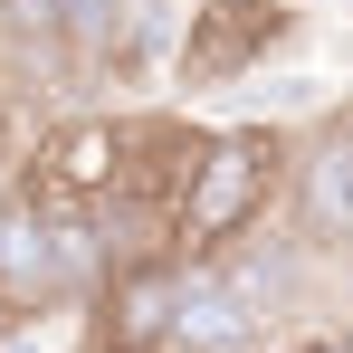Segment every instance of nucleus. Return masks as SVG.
Returning a JSON list of instances; mask_svg holds the SVG:
<instances>
[{"mask_svg":"<svg viewBox=\"0 0 353 353\" xmlns=\"http://www.w3.org/2000/svg\"><path fill=\"white\" fill-rule=\"evenodd\" d=\"M0 296L29 315V305H48V296H67V258H58V220L48 210H10L0 220Z\"/></svg>","mask_w":353,"mask_h":353,"instance_id":"0eeeda50","label":"nucleus"},{"mask_svg":"<svg viewBox=\"0 0 353 353\" xmlns=\"http://www.w3.org/2000/svg\"><path fill=\"white\" fill-rule=\"evenodd\" d=\"M181 268H191V287H181L172 353H258L268 315H258V305H239V296L220 287V268H210V258H181Z\"/></svg>","mask_w":353,"mask_h":353,"instance_id":"423d86ee","label":"nucleus"},{"mask_svg":"<svg viewBox=\"0 0 353 353\" xmlns=\"http://www.w3.org/2000/svg\"><path fill=\"white\" fill-rule=\"evenodd\" d=\"M134 172V115H77L39 143V172L19 181L29 210H105Z\"/></svg>","mask_w":353,"mask_h":353,"instance_id":"20e7f679","label":"nucleus"},{"mask_svg":"<svg viewBox=\"0 0 353 353\" xmlns=\"http://www.w3.org/2000/svg\"><path fill=\"white\" fill-rule=\"evenodd\" d=\"M10 325H19V305H10V296H0V334H10Z\"/></svg>","mask_w":353,"mask_h":353,"instance_id":"1a4fd4ad","label":"nucleus"},{"mask_svg":"<svg viewBox=\"0 0 353 353\" xmlns=\"http://www.w3.org/2000/svg\"><path fill=\"white\" fill-rule=\"evenodd\" d=\"M181 287H191V268L172 248H124L105 287L86 296V353H172Z\"/></svg>","mask_w":353,"mask_h":353,"instance_id":"f03ea898","label":"nucleus"},{"mask_svg":"<svg viewBox=\"0 0 353 353\" xmlns=\"http://www.w3.org/2000/svg\"><path fill=\"white\" fill-rule=\"evenodd\" d=\"M296 248H353V115H325L305 143H296Z\"/></svg>","mask_w":353,"mask_h":353,"instance_id":"39448f33","label":"nucleus"},{"mask_svg":"<svg viewBox=\"0 0 353 353\" xmlns=\"http://www.w3.org/2000/svg\"><path fill=\"white\" fill-rule=\"evenodd\" d=\"M287 172H296V143L268 134V124H220V134H201L163 248H172V258H220L230 239H248L268 220V201L287 191Z\"/></svg>","mask_w":353,"mask_h":353,"instance_id":"f257e3e1","label":"nucleus"},{"mask_svg":"<svg viewBox=\"0 0 353 353\" xmlns=\"http://www.w3.org/2000/svg\"><path fill=\"white\" fill-rule=\"evenodd\" d=\"M296 39V0H191V29H181L172 86L210 96V86H239Z\"/></svg>","mask_w":353,"mask_h":353,"instance_id":"7ed1b4c3","label":"nucleus"},{"mask_svg":"<svg viewBox=\"0 0 353 353\" xmlns=\"http://www.w3.org/2000/svg\"><path fill=\"white\" fill-rule=\"evenodd\" d=\"M0 134H10V105H0Z\"/></svg>","mask_w":353,"mask_h":353,"instance_id":"9d476101","label":"nucleus"},{"mask_svg":"<svg viewBox=\"0 0 353 353\" xmlns=\"http://www.w3.org/2000/svg\"><path fill=\"white\" fill-rule=\"evenodd\" d=\"M0 19H10L19 39H48V48H58L67 19H77V0H0Z\"/></svg>","mask_w":353,"mask_h":353,"instance_id":"6e6552de","label":"nucleus"}]
</instances>
